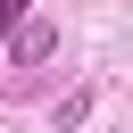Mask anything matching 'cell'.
<instances>
[{
  "label": "cell",
  "instance_id": "cell-1",
  "mask_svg": "<svg viewBox=\"0 0 133 133\" xmlns=\"http://www.w3.org/2000/svg\"><path fill=\"white\" fill-rule=\"evenodd\" d=\"M50 50H58V33H50V25H17V33H8V58H17V66H42Z\"/></svg>",
  "mask_w": 133,
  "mask_h": 133
},
{
  "label": "cell",
  "instance_id": "cell-2",
  "mask_svg": "<svg viewBox=\"0 0 133 133\" xmlns=\"http://www.w3.org/2000/svg\"><path fill=\"white\" fill-rule=\"evenodd\" d=\"M17 25H33V0H0V33H17Z\"/></svg>",
  "mask_w": 133,
  "mask_h": 133
}]
</instances>
